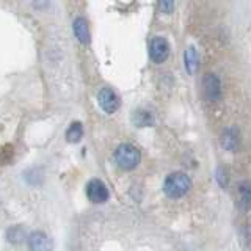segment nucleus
<instances>
[{"label": "nucleus", "instance_id": "nucleus-1", "mask_svg": "<svg viewBox=\"0 0 251 251\" xmlns=\"http://www.w3.org/2000/svg\"><path fill=\"white\" fill-rule=\"evenodd\" d=\"M192 187V180L184 173H173L165 179L163 190L170 198H180L184 196Z\"/></svg>", "mask_w": 251, "mask_h": 251}, {"label": "nucleus", "instance_id": "nucleus-2", "mask_svg": "<svg viewBox=\"0 0 251 251\" xmlns=\"http://www.w3.org/2000/svg\"><path fill=\"white\" fill-rule=\"evenodd\" d=\"M115 160L123 170H133L140 163V151L135 146L124 143L115 151Z\"/></svg>", "mask_w": 251, "mask_h": 251}, {"label": "nucleus", "instance_id": "nucleus-3", "mask_svg": "<svg viewBox=\"0 0 251 251\" xmlns=\"http://www.w3.org/2000/svg\"><path fill=\"white\" fill-rule=\"evenodd\" d=\"M86 195H88V198L93 202H96V204L105 202L108 200V190H107V187L99 179L90 180L88 185H86Z\"/></svg>", "mask_w": 251, "mask_h": 251}, {"label": "nucleus", "instance_id": "nucleus-4", "mask_svg": "<svg viewBox=\"0 0 251 251\" xmlns=\"http://www.w3.org/2000/svg\"><path fill=\"white\" fill-rule=\"evenodd\" d=\"M149 53H151V58L155 63H162L167 60L170 55V46L167 39L162 36H155L151 41V46H149Z\"/></svg>", "mask_w": 251, "mask_h": 251}, {"label": "nucleus", "instance_id": "nucleus-5", "mask_svg": "<svg viewBox=\"0 0 251 251\" xmlns=\"http://www.w3.org/2000/svg\"><path fill=\"white\" fill-rule=\"evenodd\" d=\"M98 100L100 108L107 113H113L120 107V99L112 88H102L98 94Z\"/></svg>", "mask_w": 251, "mask_h": 251}, {"label": "nucleus", "instance_id": "nucleus-6", "mask_svg": "<svg viewBox=\"0 0 251 251\" xmlns=\"http://www.w3.org/2000/svg\"><path fill=\"white\" fill-rule=\"evenodd\" d=\"M28 247L31 251H52L53 243L47 234L35 231L28 235Z\"/></svg>", "mask_w": 251, "mask_h": 251}, {"label": "nucleus", "instance_id": "nucleus-7", "mask_svg": "<svg viewBox=\"0 0 251 251\" xmlns=\"http://www.w3.org/2000/svg\"><path fill=\"white\" fill-rule=\"evenodd\" d=\"M204 90L210 100H217L220 98V82L214 74H207L204 77Z\"/></svg>", "mask_w": 251, "mask_h": 251}, {"label": "nucleus", "instance_id": "nucleus-8", "mask_svg": "<svg viewBox=\"0 0 251 251\" xmlns=\"http://www.w3.org/2000/svg\"><path fill=\"white\" fill-rule=\"evenodd\" d=\"M74 33L77 36V39L83 44L90 43V28H88V22H86L83 18H77L74 21Z\"/></svg>", "mask_w": 251, "mask_h": 251}, {"label": "nucleus", "instance_id": "nucleus-9", "mask_svg": "<svg viewBox=\"0 0 251 251\" xmlns=\"http://www.w3.org/2000/svg\"><path fill=\"white\" fill-rule=\"evenodd\" d=\"M222 146L227 151H235L239 148V132L235 129H227L222 135Z\"/></svg>", "mask_w": 251, "mask_h": 251}, {"label": "nucleus", "instance_id": "nucleus-10", "mask_svg": "<svg viewBox=\"0 0 251 251\" xmlns=\"http://www.w3.org/2000/svg\"><path fill=\"white\" fill-rule=\"evenodd\" d=\"M198 61H200V57H198L196 49L195 47H188L185 50V68L190 74L196 73V69H198Z\"/></svg>", "mask_w": 251, "mask_h": 251}, {"label": "nucleus", "instance_id": "nucleus-11", "mask_svg": "<svg viewBox=\"0 0 251 251\" xmlns=\"http://www.w3.org/2000/svg\"><path fill=\"white\" fill-rule=\"evenodd\" d=\"M239 198H240V207L250 209L251 207V184L243 182L239 185Z\"/></svg>", "mask_w": 251, "mask_h": 251}, {"label": "nucleus", "instance_id": "nucleus-12", "mask_svg": "<svg viewBox=\"0 0 251 251\" xmlns=\"http://www.w3.org/2000/svg\"><path fill=\"white\" fill-rule=\"evenodd\" d=\"M83 135V129L80 123H73L69 126V129L66 130V140L69 143H77L78 140Z\"/></svg>", "mask_w": 251, "mask_h": 251}, {"label": "nucleus", "instance_id": "nucleus-13", "mask_svg": "<svg viewBox=\"0 0 251 251\" xmlns=\"http://www.w3.org/2000/svg\"><path fill=\"white\" fill-rule=\"evenodd\" d=\"M132 120H133V123L138 126V127H146V126H151L152 124V116H151V113L143 112V110H137Z\"/></svg>", "mask_w": 251, "mask_h": 251}, {"label": "nucleus", "instance_id": "nucleus-14", "mask_svg": "<svg viewBox=\"0 0 251 251\" xmlns=\"http://www.w3.org/2000/svg\"><path fill=\"white\" fill-rule=\"evenodd\" d=\"M8 239L10 242H21L24 239V232L19 227H13V229L8 231Z\"/></svg>", "mask_w": 251, "mask_h": 251}, {"label": "nucleus", "instance_id": "nucleus-15", "mask_svg": "<svg viewBox=\"0 0 251 251\" xmlns=\"http://www.w3.org/2000/svg\"><path fill=\"white\" fill-rule=\"evenodd\" d=\"M159 8H160L163 13H171V10H173V2H160L159 3Z\"/></svg>", "mask_w": 251, "mask_h": 251}]
</instances>
